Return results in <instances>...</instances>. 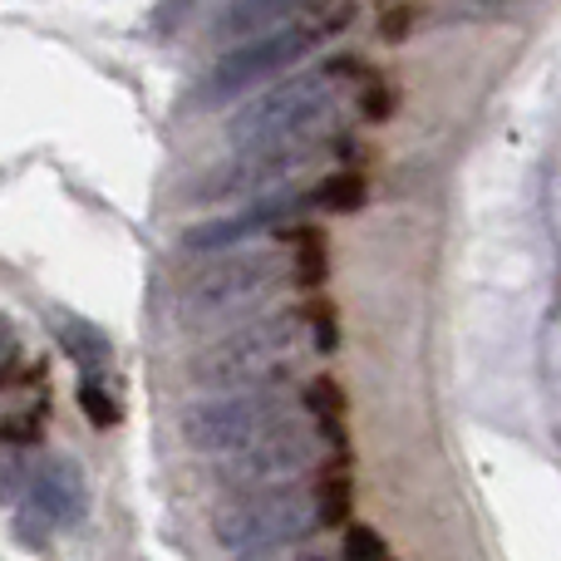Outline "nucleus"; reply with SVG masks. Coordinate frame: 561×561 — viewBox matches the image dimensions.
<instances>
[{
    "mask_svg": "<svg viewBox=\"0 0 561 561\" xmlns=\"http://www.w3.org/2000/svg\"><path fill=\"white\" fill-rule=\"evenodd\" d=\"M365 75L355 55L345 59H325V65L306 69L300 79H286L280 89L262 94L256 104H247L242 114L227 124V138L237 148H272V144H300L316 138V128L335 114L340 94Z\"/></svg>",
    "mask_w": 561,
    "mask_h": 561,
    "instance_id": "nucleus-1",
    "label": "nucleus"
},
{
    "mask_svg": "<svg viewBox=\"0 0 561 561\" xmlns=\"http://www.w3.org/2000/svg\"><path fill=\"white\" fill-rule=\"evenodd\" d=\"M300 335H306L300 310H276V316H262L203 345L187 365V375L203 389H237V394L242 389H272L286 375L290 355L300 350Z\"/></svg>",
    "mask_w": 561,
    "mask_h": 561,
    "instance_id": "nucleus-2",
    "label": "nucleus"
},
{
    "mask_svg": "<svg viewBox=\"0 0 561 561\" xmlns=\"http://www.w3.org/2000/svg\"><path fill=\"white\" fill-rule=\"evenodd\" d=\"M320 527L316 497L296 483L280 488H256V493H237L232 503L217 507L213 537L237 557H272L286 547L306 542Z\"/></svg>",
    "mask_w": 561,
    "mask_h": 561,
    "instance_id": "nucleus-3",
    "label": "nucleus"
},
{
    "mask_svg": "<svg viewBox=\"0 0 561 561\" xmlns=\"http://www.w3.org/2000/svg\"><path fill=\"white\" fill-rule=\"evenodd\" d=\"M350 10H340V15H325V20H310V25H286V30H272V35L262 39H247V45H237L232 55H222L213 65V75L197 84V108H217V104H232L237 94H247V89H256L262 79L280 75V69L300 65V59L310 55V49H320L335 30H345Z\"/></svg>",
    "mask_w": 561,
    "mask_h": 561,
    "instance_id": "nucleus-4",
    "label": "nucleus"
},
{
    "mask_svg": "<svg viewBox=\"0 0 561 561\" xmlns=\"http://www.w3.org/2000/svg\"><path fill=\"white\" fill-rule=\"evenodd\" d=\"M286 280H290V266L280 262L276 252H237V256H222V262L203 266V272L187 280L178 316H183L187 325H203V320L232 316V310H247V306H256V300L276 296Z\"/></svg>",
    "mask_w": 561,
    "mask_h": 561,
    "instance_id": "nucleus-5",
    "label": "nucleus"
},
{
    "mask_svg": "<svg viewBox=\"0 0 561 561\" xmlns=\"http://www.w3.org/2000/svg\"><path fill=\"white\" fill-rule=\"evenodd\" d=\"M280 424H290V399L272 385V389H242V394H222V399H207V404H193L183 414V438L197 454L227 458Z\"/></svg>",
    "mask_w": 561,
    "mask_h": 561,
    "instance_id": "nucleus-6",
    "label": "nucleus"
},
{
    "mask_svg": "<svg viewBox=\"0 0 561 561\" xmlns=\"http://www.w3.org/2000/svg\"><path fill=\"white\" fill-rule=\"evenodd\" d=\"M320 153V144L300 138V144H272V148H242L232 163L213 168L203 183L193 187V203H227V197H272L290 173L310 163Z\"/></svg>",
    "mask_w": 561,
    "mask_h": 561,
    "instance_id": "nucleus-7",
    "label": "nucleus"
},
{
    "mask_svg": "<svg viewBox=\"0 0 561 561\" xmlns=\"http://www.w3.org/2000/svg\"><path fill=\"white\" fill-rule=\"evenodd\" d=\"M316 463V434L300 424H280L272 434L252 438L247 448L227 454L222 463V483L237 488V493H256V488H280L296 473Z\"/></svg>",
    "mask_w": 561,
    "mask_h": 561,
    "instance_id": "nucleus-8",
    "label": "nucleus"
},
{
    "mask_svg": "<svg viewBox=\"0 0 561 561\" xmlns=\"http://www.w3.org/2000/svg\"><path fill=\"white\" fill-rule=\"evenodd\" d=\"M25 513L35 517L39 527H75L89 507V488L84 473H79L75 458H45V463L30 473L25 483Z\"/></svg>",
    "mask_w": 561,
    "mask_h": 561,
    "instance_id": "nucleus-9",
    "label": "nucleus"
},
{
    "mask_svg": "<svg viewBox=\"0 0 561 561\" xmlns=\"http://www.w3.org/2000/svg\"><path fill=\"white\" fill-rule=\"evenodd\" d=\"M296 213H300V197H280V193L256 197L252 207H242V213H232V217H213V222L187 227L183 247L187 252H222V247H232V242H247V237L290 222Z\"/></svg>",
    "mask_w": 561,
    "mask_h": 561,
    "instance_id": "nucleus-10",
    "label": "nucleus"
},
{
    "mask_svg": "<svg viewBox=\"0 0 561 561\" xmlns=\"http://www.w3.org/2000/svg\"><path fill=\"white\" fill-rule=\"evenodd\" d=\"M310 0H227L217 15V39H262L272 30H286L296 15H306Z\"/></svg>",
    "mask_w": 561,
    "mask_h": 561,
    "instance_id": "nucleus-11",
    "label": "nucleus"
},
{
    "mask_svg": "<svg viewBox=\"0 0 561 561\" xmlns=\"http://www.w3.org/2000/svg\"><path fill=\"white\" fill-rule=\"evenodd\" d=\"M55 340H59V350L84 369V375H99V369L114 359L108 335L99 325H89V320H79V316H55Z\"/></svg>",
    "mask_w": 561,
    "mask_h": 561,
    "instance_id": "nucleus-12",
    "label": "nucleus"
},
{
    "mask_svg": "<svg viewBox=\"0 0 561 561\" xmlns=\"http://www.w3.org/2000/svg\"><path fill=\"white\" fill-rule=\"evenodd\" d=\"M345 468H350L345 458H340V463H330V468H325V478H320V488L310 493V497H316V517H320V527L345 523L350 507H355V483H350Z\"/></svg>",
    "mask_w": 561,
    "mask_h": 561,
    "instance_id": "nucleus-13",
    "label": "nucleus"
},
{
    "mask_svg": "<svg viewBox=\"0 0 561 561\" xmlns=\"http://www.w3.org/2000/svg\"><path fill=\"white\" fill-rule=\"evenodd\" d=\"M306 409L310 419L320 424V434L325 438H345V389L335 385V379H310L306 385Z\"/></svg>",
    "mask_w": 561,
    "mask_h": 561,
    "instance_id": "nucleus-14",
    "label": "nucleus"
},
{
    "mask_svg": "<svg viewBox=\"0 0 561 561\" xmlns=\"http://www.w3.org/2000/svg\"><path fill=\"white\" fill-rule=\"evenodd\" d=\"M290 237H296V262H290V276L300 280V286H320V280L330 276V262H325V237L316 232V227H290Z\"/></svg>",
    "mask_w": 561,
    "mask_h": 561,
    "instance_id": "nucleus-15",
    "label": "nucleus"
},
{
    "mask_svg": "<svg viewBox=\"0 0 561 561\" xmlns=\"http://www.w3.org/2000/svg\"><path fill=\"white\" fill-rule=\"evenodd\" d=\"M365 197H369V187L359 173H330L325 183L316 187V207H325V213H359Z\"/></svg>",
    "mask_w": 561,
    "mask_h": 561,
    "instance_id": "nucleus-16",
    "label": "nucleus"
},
{
    "mask_svg": "<svg viewBox=\"0 0 561 561\" xmlns=\"http://www.w3.org/2000/svg\"><path fill=\"white\" fill-rule=\"evenodd\" d=\"M79 409H84V419H89L94 428H114V424H118V404H114V399H108L99 385H84V389H79Z\"/></svg>",
    "mask_w": 561,
    "mask_h": 561,
    "instance_id": "nucleus-17",
    "label": "nucleus"
},
{
    "mask_svg": "<svg viewBox=\"0 0 561 561\" xmlns=\"http://www.w3.org/2000/svg\"><path fill=\"white\" fill-rule=\"evenodd\" d=\"M310 325V335H316V350H335L340 345V325H335V310L325 306V300H316V306H306V316H300Z\"/></svg>",
    "mask_w": 561,
    "mask_h": 561,
    "instance_id": "nucleus-18",
    "label": "nucleus"
},
{
    "mask_svg": "<svg viewBox=\"0 0 561 561\" xmlns=\"http://www.w3.org/2000/svg\"><path fill=\"white\" fill-rule=\"evenodd\" d=\"M345 561H385V537L375 527H350L345 533Z\"/></svg>",
    "mask_w": 561,
    "mask_h": 561,
    "instance_id": "nucleus-19",
    "label": "nucleus"
},
{
    "mask_svg": "<svg viewBox=\"0 0 561 561\" xmlns=\"http://www.w3.org/2000/svg\"><path fill=\"white\" fill-rule=\"evenodd\" d=\"M359 108H365V118H389V114H394V89L369 84L365 99H359Z\"/></svg>",
    "mask_w": 561,
    "mask_h": 561,
    "instance_id": "nucleus-20",
    "label": "nucleus"
},
{
    "mask_svg": "<svg viewBox=\"0 0 561 561\" xmlns=\"http://www.w3.org/2000/svg\"><path fill=\"white\" fill-rule=\"evenodd\" d=\"M15 350H20V340H15V325H10V320L0 316V385H5L10 365H15Z\"/></svg>",
    "mask_w": 561,
    "mask_h": 561,
    "instance_id": "nucleus-21",
    "label": "nucleus"
},
{
    "mask_svg": "<svg viewBox=\"0 0 561 561\" xmlns=\"http://www.w3.org/2000/svg\"><path fill=\"white\" fill-rule=\"evenodd\" d=\"M35 434H39V419L35 414H20L15 424H5V438H15V444H30Z\"/></svg>",
    "mask_w": 561,
    "mask_h": 561,
    "instance_id": "nucleus-22",
    "label": "nucleus"
},
{
    "mask_svg": "<svg viewBox=\"0 0 561 561\" xmlns=\"http://www.w3.org/2000/svg\"><path fill=\"white\" fill-rule=\"evenodd\" d=\"M404 35H409V10H394L385 20V39H404Z\"/></svg>",
    "mask_w": 561,
    "mask_h": 561,
    "instance_id": "nucleus-23",
    "label": "nucleus"
},
{
    "mask_svg": "<svg viewBox=\"0 0 561 561\" xmlns=\"http://www.w3.org/2000/svg\"><path fill=\"white\" fill-rule=\"evenodd\" d=\"M385 561H389V557H385Z\"/></svg>",
    "mask_w": 561,
    "mask_h": 561,
    "instance_id": "nucleus-24",
    "label": "nucleus"
}]
</instances>
